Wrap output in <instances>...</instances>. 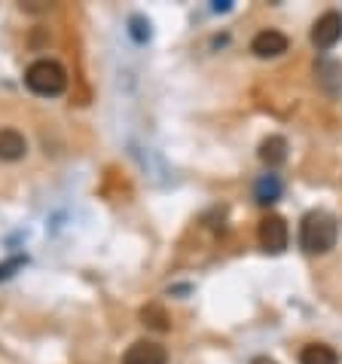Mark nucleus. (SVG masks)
<instances>
[{
	"mask_svg": "<svg viewBox=\"0 0 342 364\" xmlns=\"http://www.w3.org/2000/svg\"><path fill=\"white\" fill-rule=\"evenodd\" d=\"M336 239H339L336 218L327 215V211H309L299 220V248L306 255H327L330 248H336Z\"/></svg>",
	"mask_w": 342,
	"mask_h": 364,
	"instance_id": "1",
	"label": "nucleus"
},
{
	"mask_svg": "<svg viewBox=\"0 0 342 364\" xmlns=\"http://www.w3.org/2000/svg\"><path fill=\"white\" fill-rule=\"evenodd\" d=\"M25 86L31 89L34 95L55 98L67 89V70L58 62H53V58H37V62H31L25 70Z\"/></svg>",
	"mask_w": 342,
	"mask_h": 364,
	"instance_id": "2",
	"label": "nucleus"
},
{
	"mask_svg": "<svg viewBox=\"0 0 342 364\" xmlns=\"http://www.w3.org/2000/svg\"><path fill=\"white\" fill-rule=\"evenodd\" d=\"M257 239H260V245H263V251H269V255H281L290 242L287 220L281 215H266L257 227Z\"/></svg>",
	"mask_w": 342,
	"mask_h": 364,
	"instance_id": "3",
	"label": "nucleus"
},
{
	"mask_svg": "<svg viewBox=\"0 0 342 364\" xmlns=\"http://www.w3.org/2000/svg\"><path fill=\"white\" fill-rule=\"evenodd\" d=\"M339 40H342V13L327 9V13L311 25V46H315L318 53H330Z\"/></svg>",
	"mask_w": 342,
	"mask_h": 364,
	"instance_id": "4",
	"label": "nucleus"
},
{
	"mask_svg": "<svg viewBox=\"0 0 342 364\" xmlns=\"http://www.w3.org/2000/svg\"><path fill=\"white\" fill-rule=\"evenodd\" d=\"M123 364H168V349L156 340H138L128 346Z\"/></svg>",
	"mask_w": 342,
	"mask_h": 364,
	"instance_id": "5",
	"label": "nucleus"
},
{
	"mask_svg": "<svg viewBox=\"0 0 342 364\" xmlns=\"http://www.w3.org/2000/svg\"><path fill=\"white\" fill-rule=\"evenodd\" d=\"M290 40L275 31V28H266V31L254 34V40H250V53H254L257 58H278L281 53H287Z\"/></svg>",
	"mask_w": 342,
	"mask_h": 364,
	"instance_id": "6",
	"label": "nucleus"
},
{
	"mask_svg": "<svg viewBox=\"0 0 342 364\" xmlns=\"http://www.w3.org/2000/svg\"><path fill=\"white\" fill-rule=\"evenodd\" d=\"M28 154V141L16 129H0V163H18Z\"/></svg>",
	"mask_w": 342,
	"mask_h": 364,
	"instance_id": "7",
	"label": "nucleus"
},
{
	"mask_svg": "<svg viewBox=\"0 0 342 364\" xmlns=\"http://www.w3.org/2000/svg\"><path fill=\"white\" fill-rule=\"evenodd\" d=\"M260 159L269 166V168H278L287 163V141L281 135H269L263 144H260Z\"/></svg>",
	"mask_w": 342,
	"mask_h": 364,
	"instance_id": "8",
	"label": "nucleus"
},
{
	"mask_svg": "<svg viewBox=\"0 0 342 364\" xmlns=\"http://www.w3.org/2000/svg\"><path fill=\"white\" fill-rule=\"evenodd\" d=\"M299 364H339V355L327 343H309L299 352Z\"/></svg>",
	"mask_w": 342,
	"mask_h": 364,
	"instance_id": "9",
	"label": "nucleus"
},
{
	"mask_svg": "<svg viewBox=\"0 0 342 364\" xmlns=\"http://www.w3.org/2000/svg\"><path fill=\"white\" fill-rule=\"evenodd\" d=\"M315 77H318L321 89L330 92V95H336L339 89H342V65L339 62H321L315 68Z\"/></svg>",
	"mask_w": 342,
	"mask_h": 364,
	"instance_id": "10",
	"label": "nucleus"
},
{
	"mask_svg": "<svg viewBox=\"0 0 342 364\" xmlns=\"http://www.w3.org/2000/svg\"><path fill=\"white\" fill-rule=\"evenodd\" d=\"M254 196L260 205H269V202H275L281 196V181L275 175H263L257 181V187H254Z\"/></svg>",
	"mask_w": 342,
	"mask_h": 364,
	"instance_id": "11",
	"label": "nucleus"
},
{
	"mask_svg": "<svg viewBox=\"0 0 342 364\" xmlns=\"http://www.w3.org/2000/svg\"><path fill=\"white\" fill-rule=\"evenodd\" d=\"M140 318H144V325L156 328V331H168V316L162 312V306H147L140 312Z\"/></svg>",
	"mask_w": 342,
	"mask_h": 364,
	"instance_id": "12",
	"label": "nucleus"
},
{
	"mask_svg": "<svg viewBox=\"0 0 342 364\" xmlns=\"http://www.w3.org/2000/svg\"><path fill=\"white\" fill-rule=\"evenodd\" d=\"M25 260H28V257L18 255V257H9L6 264H0V282H6L9 276H16V269H22V267H25Z\"/></svg>",
	"mask_w": 342,
	"mask_h": 364,
	"instance_id": "13",
	"label": "nucleus"
},
{
	"mask_svg": "<svg viewBox=\"0 0 342 364\" xmlns=\"http://www.w3.org/2000/svg\"><path fill=\"white\" fill-rule=\"evenodd\" d=\"M132 37L138 40V43H144V40L150 37V25H147L140 16H135V18H132Z\"/></svg>",
	"mask_w": 342,
	"mask_h": 364,
	"instance_id": "14",
	"label": "nucleus"
},
{
	"mask_svg": "<svg viewBox=\"0 0 342 364\" xmlns=\"http://www.w3.org/2000/svg\"><path fill=\"white\" fill-rule=\"evenodd\" d=\"M250 364H278V361H275V358H269V355H257Z\"/></svg>",
	"mask_w": 342,
	"mask_h": 364,
	"instance_id": "15",
	"label": "nucleus"
},
{
	"mask_svg": "<svg viewBox=\"0 0 342 364\" xmlns=\"http://www.w3.org/2000/svg\"><path fill=\"white\" fill-rule=\"evenodd\" d=\"M214 9H217V13H226V9H229V0H224V4H214Z\"/></svg>",
	"mask_w": 342,
	"mask_h": 364,
	"instance_id": "16",
	"label": "nucleus"
}]
</instances>
